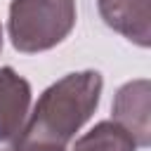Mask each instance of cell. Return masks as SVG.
Instances as JSON below:
<instances>
[{"mask_svg":"<svg viewBox=\"0 0 151 151\" xmlns=\"http://www.w3.org/2000/svg\"><path fill=\"white\" fill-rule=\"evenodd\" d=\"M101 90L104 78L94 68L61 76L38 97L19 137L38 144L68 149L76 132L97 111Z\"/></svg>","mask_w":151,"mask_h":151,"instance_id":"obj_1","label":"cell"},{"mask_svg":"<svg viewBox=\"0 0 151 151\" xmlns=\"http://www.w3.org/2000/svg\"><path fill=\"white\" fill-rule=\"evenodd\" d=\"M76 26V0H12L7 33L12 47L38 54L57 47Z\"/></svg>","mask_w":151,"mask_h":151,"instance_id":"obj_2","label":"cell"},{"mask_svg":"<svg viewBox=\"0 0 151 151\" xmlns=\"http://www.w3.org/2000/svg\"><path fill=\"white\" fill-rule=\"evenodd\" d=\"M113 123H118L137 144L146 149L151 144V83L137 78L118 87L113 97Z\"/></svg>","mask_w":151,"mask_h":151,"instance_id":"obj_3","label":"cell"},{"mask_svg":"<svg viewBox=\"0 0 151 151\" xmlns=\"http://www.w3.org/2000/svg\"><path fill=\"white\" fill-rule=\"evenodd\" d=\"M31 113V83L12 66L0 68V144L14 142Z\"/></svg>","mask_w":151,"mask_h":151,"instance_id":"obj_4","label":"cell"},{"mask_svg":"<svg viewBox=\"0 0 151 151\" xmlns=\"http://www.w3.org/2000/svg\"><path fill=\"white\" fill-rule=\"evenodd\" d=\"M109 28L139 47L151 45V0H97Z\"/></svg>","mask_w":151,"mask_h":151,"instance_id":"obj_5","label":"cell"},{"mask_svg":"<svg viewBox=\"0 0 151 151\" xmlns=\"http://www.w3.org/2000/svg\"><path fill=\"white\" fill-rule=\"evenodd\" d=\"M68 151H137V144L118 123L101 120L90 132L78 137Z\"/></svg>","mask_w":151,"mask_h":151,"instance_id":"obj_6","label":"cell"},{"mask_svg":"<svg viewBox=\"0 0 151 151\" xmlns=\"http://www.w3.org/2000/svg\"><path fill=\"white\" fill-rule=\"evenodd\" d=\"M5 151H68L64 146H50V144H38V142H28L24 137H17Z\"/></svg>","mask_w":151,"mask_h":151,"instance_id":"obj_7","label":"cell"},{"mask_svg":"<svg viewBox=\"0 0 151 151\" xmlns=\"http://www.w3.org/2000/svg\"><path fill=\"white\" fill-rule=\"evenodd\" d=\"M0 50H2V26H0Z\"/></svg>","mask_w":151,"mask_h":151,"instance_id":"obj_8","label":"cell"}]
</instances>
